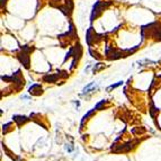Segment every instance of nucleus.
Listing matches in <instances>:
<instances>
[{
	"mask_svg": "<svg viewBox=\"0 0 161 161\" xmlns=\"http://www.w3.org/2000/svg\"><path fill=\"white\" fill-rule=\"evenodd\" d=\"M29 92L34 95H40L42 94V87L40 85H33L29 88Z\"/></svg>",
	"mask_w": 161,
	"mask_h": 161,
	"instance_id": "1",
	"label": "nucleus"
},
{
	"mask_svg": "<svg viewBox=\"0 0 161 161\" xmlns=\"http://www.w3.org/2000/svg\"><path fill=\"white\" fill-rule=\"evenodd\" d=\"M96 87H97V83H95V82H91V83H89L88 86H86L85 88H83V90H82V94H87V92H90V90L95 89Z\"/></svg>",
	"mask_w": 161,
	"mask_h": 161,
	"instance_id": "2",
	"label": "nucleus"
},
{
	"mask_svg": "<svg viewBox=\"0 0 161 161\" xmlns=\"http://www.w3.org/2000/svg\"><path fill=\"white\" fill-rule=\"evenodd\" d=\"M50 5H51L52 7H56V8H59V7H62V3H61V0H51L50 1Z\"/></svg>",
	"mask_w": 161,
	"mask_h": 161,
	"instance_id": "3",
	"label": "nucleus"
},
{
	"mask_svg": "<svg viewBox=\"0 0 161 161\" xmlns=\"http://www.w3.org/2000/svg\"><path fill=\"white\" fill-rule=\"evenodd\" d=\"M56 78H58V76H46L44 77V80L47 82H54L56 80Z\"/></svg>",
	"mask_w": 161,
	"mask_h": 161,
	"instance_id": "4",
	"label": "nucleus"
},
{
	"mask_svg": "<svg viewBox=\"0 0 161 161\" xmlns=\"http://www.w3.org/2000/svg\"><path fill=\"white\" fill-rule=\"evenodd\" d=\"M119 85H122V81H119V82H117V83H115V85H112V86H110L108 88H107V91H110V90H112V89H115L116 87H119Z\"/></svg>",
	"mask_w": 161,
	"mask_h": 161,
	"instance_id": "5",
	"label": "nucleus"
}]
</instances>
